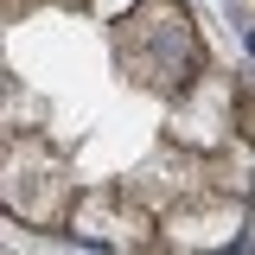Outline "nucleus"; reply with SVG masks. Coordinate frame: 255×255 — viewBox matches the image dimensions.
<instances>
[]
</instances>
